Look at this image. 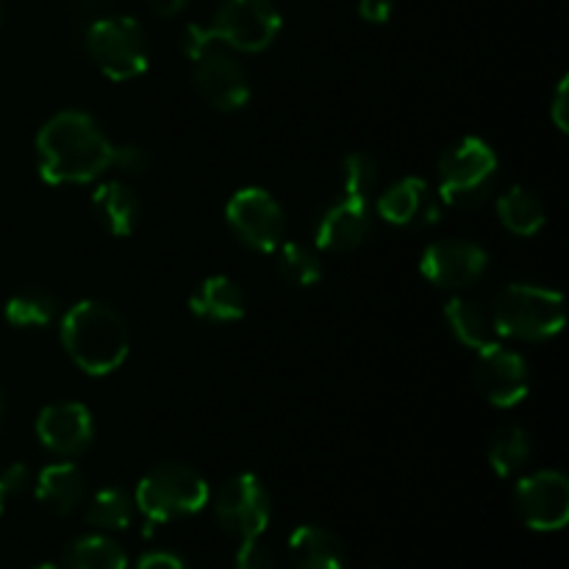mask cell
Here are the masks:
<instances>
[{
    "instance_id": "ba28073f",
    "label": "cell",
    "mask_w": 569,
    "mask_h": 569,
    "mask_svg": "<svg viewBox=\"0 0 569 569\" xmlns=\"http://www.w3.org/2000/svg\"><path fill=\"white\" fill-rule=\"evenodd\" d=\"M226 222L233 237L256 253H276L287 233L281 203L261 187H244L231 194Z\"/></svg>"
},
{
    "instance_id": "44dd1931",
    "label": "cell",
    "mask_w": 569,
    "mask_h": 569,
    "mask_svg": "<svg viewBox=\"0 0 569 569\" xmlns=\"http://www.w3.org/2000/svg\"><path fill=\"white\" fill-rule=\"evenodd\" d=\"M445 320H448L450 333L459 339L465 348L481 350L487 345L498 342V333H495L492 311L483 309L478 300L472 298H450L445 306Z\"/></svg>"
},
{
    "instance_id": "7402d4cb",
    "label": "cell",
    "mask_w": 569,
    "mask_h": 569,
    "mask_svg": "<svg viewBox=\"0 0 569 569\" xmlns=\"http://www.w3.org/2000/svg\"><path fill=\"white\" fill-rule=\"evenodd\" d=\"M498 217L515 237H537L548 222L542 200L526 187H509L500 194Z\"/></svg>"
},
{
    "instance_id": "1f68e13d",
    "label": "cell",
    "mask_w": 569,
    "mask_h": 569,
    "mask_svg": "<svg viewBox=\"0 0 569 569\" xmlns=\"http://www.w3.org/2000/svg\"><path fill=\"white\" fill-rule=\"evenodd\" d=\"M28 487H31V467L22 465V461L9 465L3 470V476H0V489H3L6 498H17V495L26 492Z\"/></svg>"
},
{
    "instance_id": "52a82bcc",
    "label": "cell",
    "mask_w": 569,
    "mask_h": 569,
    "mask_svg": "<svg viewBox=\"0 0 569 569\" xmlns=\"http://www.w3.org/2000/svg\"><path fill=\"white\" fill-rule=\"evenodd\" d=\"M283 17L272 0H222L209 28L217 42L239 53H261L281 33Z\"/></svg>"
},
{
    "instance_id": "d590c367",
    "label": "cell",
    "mask_w": 569,
    "mask_h": 569,
    "mask_svg": "<svg viewBox=\"0 0 569 569\" xmlns=\"http://www.w3.org/2000/svg\"><path fill=\"white\" fill-rule=\"evenodd\" d=\"M187 3H189V0H148L150 11H153V14H159V17L181 14V11L187 9Z\"/></svg>"
},
{
    "instance_id": "5bb4252c",
    "label": "cell",
    "mask_w": 569,
    "mask_h": 569,
    "mask_svg": "<svg viewBox=\"0 0 569 569\" xmlns=\"http://www.w3.org/2000/svg\"><path fill=\"white\" fill-rule=\"evenodd\" d=\"M37 437L48 453L59 459H76L94 439L92 411L76 400L44 406L37 417Z\"/></svg>"
},
{
    "instance_id": "6da1fadb",
    "label": "cell",
    "mask_w": 569,
    "mask_h": 569,
    "mask_svg": "<svg viewBox=\"0 0 569 569\" xmlns=\"http://www.w3.org/2000/svg\"><path fill=\"white\" fill-rule=\"evenodd\" d=\"M111 153L114 142L87 111H59L37 137L39 172L53 187L94 181L111 170Z\"/></svg>"
},
{
    "instance_id": "277c9868",
    "label": "cell",
    "mask_w": 569,
    "mask_h": 569,
    "mask_svg": "<svg viewBox=\"0 0 569 569\" xmlns=\"http://www.w3.org/2000/svg\"><path fill=\"white\" fill-rule=\"evenodd\" d=\"M211 500L206 478L183 461H164L148 470L133 492V506L150 526L181 520L203 511Z\"/></svg>"
},
{
    "instance_id": "2e32d148",
    "label": "cell",
    "mask_w": 569,
    "mask_h": 569,
    "mask_svg": "<svg viewBox=\"0 0 569 569\" xmlns=\"http://www.w3.org/2000/svg\"><path fill=\"white\" fill-rule=\"evenodd\" d=\"M439 203L442 200L431 192L428 181L409 176L395 181L392 187L383 189L376 209L381 220L398 228H428L439 220Z\"/></svg>"
},
{
    "instance_id": "d6a6232c",
    "label": "cell",
    "mask_w": 569,
    "mask_h": 569,
    "mask_svg": "<svg viewBox=\"0 0 569 569\" xmlns=\"http://www.w3.org/2000/svg\"><path fill=\"white\" fill-rule=\"evenodd\" d=\"M569 78L565 76L559 81V87H556L553 92V103H550V120L556 122V128H559L561 133L569 131Z\"/></svg>"
},
{
    "instance_id": "4316f807",
    "label": "cell",
    "mask_w": 569,
    "mask_h": 569,
    "mask_svg": "<svg viewBox=\"0 0 569 569\" xmlns=\"http://www.w3.org/2000/svg\"><path fill=\"white\" fill-rule=\"evenodd\" d=\"M133 500L122 489L106 487L87 506V522L98 531H126L133 520Z\"/></svg>"
},
{
    "instance_id": "d6986e66",
    "label": "cell",
    "mask_w": 569,
    "mask_h": 569,
    "mask_svg": "<svg viewBox=\"0 0 569 569\" xmlns=\"http://www.w3.org/2000/svg\"><path fill=\"white\" fill-rule=\"evenodd\" d=\"M37 500L53 515H70L83 503L87 495V478L72 461H56V465L42 467L33 483Z\"/></svg>"
},
{
    "instance_id": "7a4b0ae2",
    "label": "cell",
    "mask_w": 569,
    "mask_h": 569,
    "mask_svg": "<svg viewBox=\"0 0 569 569\" xmlns=\"http://www.w3.org/2000/svg\"><path fill=\"white\" fill-rule=\"evenodd\" d=\"M67 356L87 376H111L128 359V326L114 306L103 300H81L70 306L59 322Z\"/></svg>"
},
{
    "instance_id": "74e56055",
    "label": "cell",
    "mask_w": 569,
    "mask_h": 569,
    "mask_svg": "<svg viewBox=\"0 0 569 569\" xmlns=\"http://www.w3.org/2000/svg\"><path fill=\"white\" fill-rule=\"evenodd\" d=\"M33 569H59L56 565H39V567H33Z\"/></svg>"
},
{
    "instance_id": "d4e9b609",
    "label": "cell",
    "mask_w": 569,
    "mask_h": 569,
    "mask_svg": "<svg viewBox=\"0 0 569 569\" xmlns=\"http://www.w3.org/2000/svg\"><path fill=\"white\" fill-rule=\"evenodd\" d=\"M489 465H492L495 476L509 478L520 472L522 467L531 461V437L526 428L520 426H503L492 433L489 439Z\"/></svg>"
},
{
    "instance_id": "4dcf8cb0",
    "label": "cell",
    "mask_w": 569,
    "mask_h": 569,
    "mask_svg": "<svg viewBox=\"0 0 569 569\" xmlns=\"http://www.w3.org/2000/svg\"><path fill=\"white\" fill-rule=\"evenodd\" d=\"M178 44H181V53L187 56L189 61H194L200 53H206L211 44H217V37L209 26H198V22H192V26H187L181 31Z\"/></svg>"
},
{
    "instance_id": "9a60e30c",
    "label": "cell",
    "mask_w": 569,
    "mask_h": 569,
    "mask_svg": "<svg viewBox=\"0 0 569 569\" xmlns=\"http://www.w3.org/2000/svg\"><path fill=\"white\" fill-rule=\"evenodd\" d=\"M370 231V200L339 192V198L331 200L317 217L315 248L328 250V253H348V250L361 248Z\"/></svg>"
},
{
    "instance_id": "8992f818",
    "label": "cell",
    "mask_w": 569,
    "mask_h": 569,
    "mask_svg": "<svg viewBox=\"0 0 569 569\" xmlns=\"http://www.w3.org/2000/svg\"><path fill=\"white\" fill-rule=\"evenodd\" d=\"M87 50L98 70L111 81L139 78L150 64V44L144 28L133 17H103L87 31Z\"/></svg>"
},
{
    "instance_id": "cb8c5ba5",
    "label": "cell",
    "mask_w": 569,
    "mask_h": 569,
    "mask_svg": "<svg viewBox=\"0 0 569 569\" xmlns=\"http://www.w3.org/2000/svg\"><path fill=\"white\" fill-rule=\"evenodd\" d=\"M6 322L14 328H44L59 317V300L42 287H26L6 300Z\"/></svg>"
},
{
    "instance_id": "e0dca14e",
    "label": "cell",
    "mask_w": 569,
    "mask_h": 569,
    "mask_svg": "<svg viewBox=\"0 0 569 569\" xmlns=\"http://www.w3.org/2000/svg\"><path fill=\"white\" fill-rule=\"evenodd\" d=\"M289 561L295 569H345L348 553L337 533L322 526H300L289 537Z\"/></svg>"
},
{
    "instance_id": "f546056e",
    "label": "cell",
    "mask_w": 569,
    "mask_h": 569,
    "mask_svg": "<svg viewBox=\"0 0 569 569\" xmlns=\"http://www.w3.org/2000/svg\"><path fill=\"white\" fill-rule=\"evenodd\" d=\"M111 167L126 176H142L150 167V153L142 148V144H114V153H111Z\"/></svg>"
},
{
    "instance_id": "9c48e42d",
    "label": "cell",
    "mask_w": 569,
    "mask_h": 569,
    "mask_svg": "<svg viewBox=\"0 0 569 569\" xmlns=\"http://www.w3.org/2000/svg\"><path fill=\"white\" fill-rule=\"evenodd\" d=\"M270 495L261 478L250 472L228 478L214 495V517L231 537H261L270 526Z\"/></svg>"
},
{
    "instance_id": "484cf974",
    "label": "cell",
    "mask_w": 569,
    "mask_h": 569,
    "mask_svg": "<svg viewBox=\"0 0 569 569\" xmlns=\"http://www.w3.org/2000/svg\"><path fill=\"white\" fill-rule=\"evenodd\" d=\"M278 272L292 287H315L322 278L320 250L303 242H281L276 250Z\"/></svg>"
},
{
    "instance_id": "30bf717a",
    "label": "cell",
    "mask_w": 569,
    "mask_h": 569,
    "mask_svg": "<svg viewBox=\"0 0 569 569\" xmlns=\"http://www.w3.org/2000/svg\"><path fill=\"white\" fill-rule=\"evenodd\" d=\"M192 81L200 98L217 111H239L250 100V78L233 50L211 44L192 61Z\"/></svg>"
},
{
    "instance_id": "603a6c76",
    "label": "cell",
    "mask_w": 569,
    "mask_h": 569,
    "mask_svg": "<svg viewBox=\"0 0 569 569\" xmlns=\"http://www.w3.org/2000/svg\"><path fill=\"white\" fill-rule=\"evenodd\" d=\"M128 556L114 539L103 533H87L67 545L64 569H126Z\"/></svg>"
},
{
    "instance_id": "3957f363",
    "label": "cell",
    "mask_w": 569,
    "mask_h": 569,
    "mask_svg": "<svg viewBox=\"0 0 569 569\" xmlns=\"http://www.w3.org/2000/svg\"><path fill=\"white\" fill-rule=\"evenodd\" d=\"M495 333L515 342H548L565 328L561 292L537 283H509L492 303Z\"/></svg>"
},
{
    "instance_id": "ffe728a7",
    "label": "cell",
    "mask_w": 569,
    "mask_h": 569,
    "mask_svg": "<svg viewBox=\"0 0 569 569\" xmlns=\"http://www.w3.org/2000/svg\"><path fill=\"white\" fill-rule=\"evenodd\" d=\"M92 214L111 237H131L142 217V203L128 183L106 181L94 189Z\"/></svg>"
},
{
    "instance_id": "f1b7e54d",
    "label": "cell",
    "mask_w": 569,
    "mask_h": 569,
    "mask_svg": "<svg viewBox=\"0 0 569 569\" xmlns=\"http://www.w3.org/2000/svg\"><path fill=\"white\" fill-rule=\"evenodd\" d=\"M237 569H276V553L264 542V533L242 539L237 550Z\"/></svg>"
},
{
    "instance_id": "ab89813d",
    "label": "cell",
    "mask_w": 569,
    "mask_h": 569,
    "mask_svg": "<svg viewBox=\"0 0 569 569\" xmlns=\"http://www.w3.org/2000/svg\"><path fill=\"white\" fill-rule=\"evenodd\" d=\"M89 3H103V0H89Z\"/></svg>"
},
{
    "instance_id": "e575fe53",
    "label": "cell",
    "mask_w": 569,
    "mask_h": 569,
    "mask_svg": "<svg viewBox=\"0 0 569 569\" xmlns=\"http://www.w3.org/2000/svg\"><path fill=\"white\" fill-rule=\"evenodd\" d=\"M392 0H359V14L367 22H387L392 17Z\"/></svg>"
},
{
    "instance_id": "ac0fdd59",
    "label": "cell",
    "mask_w": 569,
    "mask_h": 569,
    "mask_svg": "<svg viewBox=\"0 0 569 569\" xmlns=\"http://www.w3.org/2000/svg\"><path fill=\"white\" fill-rule=\"evenodd\" d=\"M189 311L206 322H237L248 311V298L233 278L211 276L192 292Z\"/></svg>"
},
{
    "instance_id": "8fae6325",
    "label": "cell",
    "mask_w": 569,
    "mask_h": 569,
    "mask_svg": "<svg viewBox=\"0 0 569 569\" xmlns=\"http://www.w3.org/2000/svg\"><path fill=\"white\" fill-rule=\"evenodd\" d=\"M472 378L481 398L498 409H515L528 398V361L500 342L478 350Z\"/></svg>"
},
{
    "instance_id": "83f0119b",
    "label": "cell",
    "mask_w": 569,
    "mask_h": 569,
    "mask_svg": "<svg viewBox=\"0 0 569 569\" xmlns=\"http://www.w3.org/2000/svg\"><path fill=\"white\" fill-rule=\"evenodd\" d=\"M342 194L350 198L372 200L378 183V164L372 156L367 153H348L342 159Z\"/></svg>"
},
{
    "instance_id": "4fadbf2b",
    "label": "cell",
    "mask_w": 569,
    "mask_h": 569,
    "mask_svg": "<svg viewBox=\"0 0 569 569\" xmlns=\"http://www.w3.org/2000/svg\"><path fill=\"white\" fill-rule=\"evenodd\" d=\"M515 503L522 522L533 531H561L569 520V481L556 470H539L520 478Z\"/></svg>"
},
{
    "instance_id": "836d02e7",
    "label": "cell",
    "mask_w": 569,
    "mask_h": 569,
    "mask_svg": "<svg viewBox=\"0 0 569 569\" xmlns=\"http://www.w3.org/2000/svg\"><path fill=\"white\" fill-rule=\"evenodd\" d=\"M137 569H187V561L170 550H153V553L142 556Z\"/></svg>"
},
{
    "instance_id": "7c38bea8",
    "label": "cell",
    "mask_w": 569,
    "mask_h": 569,
    "mask_svg": "<svg viewBox=\"0 0 569 569\" xmlns=\"http://www.w3.org/2000/svg\"><path fill=\"white\" fill-rule=\"evenodd\" d=\"M489 270V253L470 239H439L420 256V272L439 289H467Z\"/></svg>"
},
{
    "instance_id": "f35d334b",
    "label": "cell",
    "mask_w": 569,
    "mask_h": 569,
    "mask_svg": "<svg viewBox=\"0 0 569 569\" xmlns=\"http://www.w3.org/2000/svg\"><path fill=\"white\" fill-rule=\"evenodd\" d=\"M3 503H6V495H3V489H0V511H3Z\"/></svg>"
},
{
    "instance_id": "8d00e7d4",
    "label": "cell",
    "mask_w": 569,
    "mask_h": 569,
    "mask_svg": "<svg viewBox=\"0 0 569 569\" xmlns=\"http://www.w3.org/2000/svg\"><path fill=\"white\" fill-rule=\"evenodd\" d=\"M3 415H6V398H3V387H0V422H3Z\"/></svg>"
},
{
    "instance_id": "5b68a950",
    "label": "cell",
    "mask_w": 569,
    "mask_h": 569,
    "mask_svg": "<svg viewBox=\"0 0 569 569\" xmlns=\"http://www.w3.org/2000/svg\"><path fill=\"white\" fill-rule=\"evenodd\" d=\"M439 200L450 209H476L498 181V153L481 137H461L439 156Z\"/></svg>"
}]
</instances>
